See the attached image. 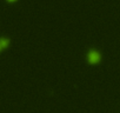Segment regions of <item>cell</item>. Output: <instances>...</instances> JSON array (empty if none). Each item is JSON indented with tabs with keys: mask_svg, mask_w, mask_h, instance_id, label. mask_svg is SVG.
Masks as SVG:
<instances>
[{
	"mask_svg": "<svg viewBox=\"0 0 120 113\" xmlns=\"http://www.w3.org/2000/svg\"><path fill=\"white\" fill-rule=\"evenodd\" d=\"M8 44H10V40L7 38H3V40H1V49H5Z\"/></svg>",
	"mask_w": 120,
	"mask_h": 113,
	"instance_id": "2",
	"label": "cell"
},
{
	"mask_svg": "<svg viewBox=\"0 0 120 113\" xmlns=\"http://www.w3.org/2000/svg\"><path fill=\"white\" fill-rule=\"evenodd\" d=\"M87 60H88V63H90L91 65H97V64H99L100 60H101V55H100V53H99L98 51L91 49V51L88 52V54H87Z\"/></svg>",
	"mask_w": 120,
	"mask_h": 113,
	"instance_id": "1",
	"label": "cell"
},
{
	"mask_svg": "<svg viewBox=\"0 0 120 113\" xmlns=\"http://www.w3.org/2000/svg\"><path fill=\"white\" fill-rule=\"evenodd\" d=\"M7 1H8V3H15L17 0H7Z\"/></svg>",
	"mask_w": 120,
	"mask_h": 113,
	"instance_id": "3",
	"label": "cell"
}]
</instances>
